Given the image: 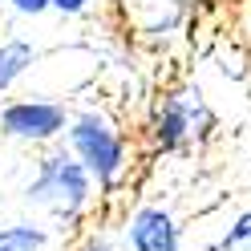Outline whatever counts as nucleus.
<instances>
[{
  "mask_svg": "<svg viewBox=\"0 0 251 251\" xmlns=\"http://www.w3.org/2000/svg\"><path fill=\"white\" fill-rule=\"evenodd\" d=\"M65 150L89 170L98 195L118 199L126 186H130L134 146H130V134H126L122 118H114L105 105L85 101V105L73 109L69 130H65Z\"/></svg>",
  "mask_w": 251,
  "mask_h": 251,
  "instance_id": "nucleus-1",
  "label": "nucleus"
},
{
  "mask_svg": "<svg viewBox=\"0 0 251 251\" xmlns=\"http://www.w3.org/2000/svg\"><path fill=\"white\" fill-rule=\"evenodd\" d=\"M25 202L45 215H53L61 227L85 223L93 202H98V186H93L89 170L65 150V142L53 150H41L33 166V178L25 182Z\"/></svg>",
  "mask_w": 251,
  "mask_h": 251,
  "instance_id": "nucleus-2",
  "label": "nucleus"
},
{
  "mask_svg": "<svg viewBox=\"0 0 251 251\" xmlns=\"http://www.w3.org/2000/svg\"><path fill=\"white\" fill-rule=\"evenodd\" d=\"M215 130V109L202 98V89L178 81L162 89L146 118V142L154 154H186L191 146L207 142Z\"/></svg>",
  "mask_w": 251,
  "mask_h": 251,
  "instance_id": "nucleus-3",
  "label": "nucleus"
},
{
  "mask_svg": "<svg viewBox=\"0 0 251 251\" xmlns=\"http://www.w3.org/2000/svg\"><path fill=\"white\" fill-rule=\"evenodd\" d=\"M73 109L57 98H37V93H25V98H8L0 101V138L21 146H37V150H53L65 142Z\"/></svg>",
  "mask_w": 251,
  "mask_h": 251,
  "instance_id": "nucleus-4",
  "label": "nucleus"
},
{
  "mask_svg": "<svg viewBox=\"0 0 251 251\" xmlns=\"http://www.w3.org/2000/svg\"><path fill=\"white\" fill-rule=\"evenodd\" d=\"M186 231L162 202H138L122 219V243L130 251H182Z\"/></svg>",
  "mask_w": 251,
  "mask_h": 251,
  "instance_id": "nucleus-5",
  "label": "nucleus"
},
{
  "mask_svg": "<svg viewBox=\"0 0 251 251\" xmlns=\"http://www.w3.org/2000/svg\"><path fill=\"white\" fill-rule=\"evenodd\" d=\"M37 61H41V49L28 37H17V33L0 37V98H8V93L37 69Z\"/></svg>",
  "mask_w": 251,
  "mask_h": 251,
  "instance_id": "nucleus-6",
  "label": "nucleus"
},
{
  "mask_svg": "<svg viewBox=\"0 0 251 251\" xmlns=\"http://www.w3.org/2000/svg\"><path fill=\"white\" fill-rule=\"evenodd\" d=\"M53 235L37 219H12L0 227V251H49Z\"/></svg>",
  "mask_w": 251,
  "mask_h": 251,
  "instance_id": "nucleus-7",
  "label": "nucleus"
},
{
  "mask_svg": "<svg viewBox=\"0 0 251 251\" xmlns=\"http://www.w3.org/2000/svg\"><path fill=\"white\" fill-rule=\"evenodd\" d=\"M182 25H186V4L182 0H162L154 8V17L142 25V33H146V41H170Z\"/></svg>",
  "mask_w": 251,
  "mask_h": 251,
  "instance_id": "nucleus-8",
  "label": "nucleus"
},
{
  "mask_svg": "<svg viewBox=\"0 0 251 251\" xmlns=\"http://www.w3.org/2000/svg\"><path fill=\"white\" fill-rule=\"evenodd\" d=\"M207 251H251V207L235 215Z\"/></svg>",
  "mask_w": 251,
  "mask_h": 251,
  "instance_id": "nucleus-9",
  "label": "nucleus"
},
{
  "mask_svg": "<svg viewBox=\"0 0 251 251\" xmlns=\"http://www.w3.org/2000/svg\"><path fill=\"white\" fill-rule=\"evenodd\" d=\"M101 0H53V8L49 12H57V17H65V21H77V17H85V12H93Z\"/></svg>",
  "mask_w": 251,
  "mask_h": 251,
  "instance_id": "nucleus-10",
  "label": "nucleus"
},
{
  "mask_svg": "<svg viewBox=\"0 0 251 251\" xmlns=\"http://www.w3.org/2000/svg\"><path fill=\"white\" fill-rule=\"evenodd\" d=\"M0 4H4L8 12H17V17H45V12L53 8V0H0Z\"/></svg>",
  "mask_w": 251,
  "mask_h": 251,
  "instance_id": "nucleus-11",
  "label": "nucleus"
},
{
  "mask_svg": "<svg viewBox=\"0 0 251 251\" xmlns=\"http://www.w3.org/2000/svg\"><path fill=\"white\" fill-rule=\"evenodd\" d=\"M69 251H114V243H109V235H105V231H85Z\"/></svg>",
  "mask_w": 251,
  "mask_h": 251,
  "instance_id": "nucleus-12",
  "label": "nucleus"
}]
</instances>
